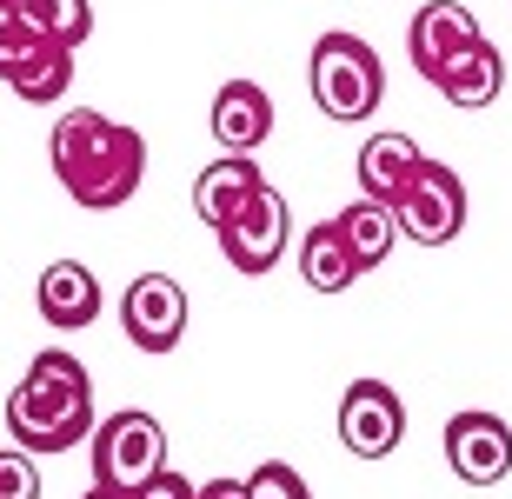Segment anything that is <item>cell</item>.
<instances>
[{"label": "cell", "mask_w": 512, "mask_h": 499, "mask_svg": "<svg viewBox=\"0 0 512 499\" xmlns=\"http://www.w3.org/2000/svg\"><path fill=\"white\" fill-rule=\"evenodd\" d=\"M47 154H54V180L87 213L127 207L133 193H140V180H147V140L133 134V127H120V120H107L100 107L60 114Z\"/></svg>", "instance_id": "obj_1"}, {"label": "cell", "mask_w": 512, "mask_h": 499, "mask_svg": "<svg viewBox=\"0 0 512 499\" xmlns=\"http://www.w3.org/2000/svg\"><path fill=\"white\" fill-rule=\"evenodd\" d=\"M94 426L100 420H94V380H87V366L74 353H60V346H40L27 380L7 400L14 446H27V453H74L80 440H94Z\"/></svg>", "instance_id": "obj_2"}, {"label": "cell", "mask_w": 512, "mask_h": 499, "mask_svg": "<svg viewBox=\"0 0 512 499\" xmlns=\"http://www.w3.org/2000/svg\"><path fill=\"white\" fill-rule=\"evenodd\" d=\"M313 100H320L326 120H340V127H360V120L380 114L386 100V74H380V54L366 47L360 34H320L313 40Z\"/></svg>", "instance_id": "obj_3"}, {"label": "cell", "mask_w": 512, "mask_h": 499, "mask_svg": "<svg viewBox=\"0 0 512 499\" xmlns=\"http://www.w3.org/2000/svg\"><path fill=\"white\" fill-rule=\"evenodd\" d=\"M94 480L100 486H120V493H140V486L167 466V426L153 413H114V420L94 426Z\"/></svg>", "instance_id": "obj_4"}, {"label": "cell", "mask_w": 512, "mask_h": 499, "mask_svg": "<svg viewBox=\"0 0 512 499\" xmlns=\"http://www.w3.org/2000/svg\"><path fill=\"white\" fill-rule=\"evenodd\" d=\"M393 213H399V233L406 240H419V247H453L459 227H466V180L446 160H419V173L406 180Z\"/></svg>", "instance_id": "obj_5"}, {"label": "cell", "mask_w": 512, "mask_h": 499, "mask_svg": "<svg viewBox=\"0 0 512 499\" xmlns=\"http://www.w3.org/2000/svg\"><path fill=\"white\" fill-rule=\"evenodd\" d=\"M286 233H293V213H286V193L273 180L253 187V200L220 227V253L233 260V273H266L286 253Z\"/></svg>", "instance_id": "obj_6"}, {"label": "cell", "mask_w": 512, "mask_h": 499, "mask_svg": "<svg viewBox=\"0 0 512 499\" xmlns=\"http://www.w3.org/2000/svg\"><path fill=\"white\" fill-rule=\"evenodd\" d=\"M446 466H453L466 486H499L512 473V426L486 406H466L446 420Z\"/></svg>", "instance_id": "obj_7"}, {"label": "cell", "mask_w": 512, "mask_h": 499, "mask_svg": "<svg viewBox=\"0 0 512 499\" xmlns=\"http://www.w3.org/2000/svg\"><path fill=\"white\" fill-rule=\"evenodd\" d=\"M120 327L140 353H173L187 340V287L173 273H140L120 300Z\"/></svg>", "instance_id": "obj_8"}, {"label": "cell", "mask_w": 512, "mask_h": 499, "mask_svg": "<svg viewBox=\"0 0 512 499\" xmlns=\"http://www.w3.org/2000/svg\"><path fill=\"white\" fill-rule=\"evenodd\" d=\"M340 440L353 460H386L406 440V406L386 380H353L340 393Z\"/></svg>", "instance_id": "obj_9"}, {"label": "cell", "mask_w": 512, "mask_h": 499, "mask_svg": "<svg viewBox=\"0 0 512 499\" xmlns=\"http://www.w3.org/2000/svg\"><path fill=\"white\" fill-rule=\"evenodd\" d=\"M207 134L220 140V154H253V147L273 134V100H266L260 80H227V87L213 94Z\"/></svg>", "instance_id": "obj_10"}, {"label": "cell", "mask_w": 512, "mask_h": 499, "mask_svg": "<svg viewBox=\"0 0 512 499\" xmlns=\"http://www.w3.org/2000/svg\"><path fill=\"white\" fill-rule=\"evenodd\" d=\"M479 40V20L459 7V0H426L413 14V27H406V54H413V67L426 80L446 67V60L459 54V47H473Z\"/></svg>", "instance_id": "obj_11"}, {"label": "cell", "mask_w": 512, "mask_h": 499, "mask_svg": "<svg viewBox=\"0 0 512 499\" xmlns=\"http://www.w3.org/2000/svg\"><path fill=\"white\" fill-rule=\"evenodd\" d=\"M34 293H40V320L54 333H87L100 320V280L80 260H54Z\"/></svg>", "instance_id": "obj_12"}, {"label": "cell", "mask_w": 512, "mask_h": 499, "mask_svg": "<svg viewBox=\"0 0 512 499\" xmlns=\"http://www.w3.org/2000/svg\"><path fill=\"white\" fill-rule=\"evenodd\" d=\"M433 87H439L446 100H453V107L479 114V107H493V100H499V87H506V54H499L493 40L479 34L473 47H459V54L446 60V67H439V74H433Z\"/></svg>", "instance_id": "obj_13"}, {"label": "cell", "mask_w": 512, "mask_h": 499, "mask_svg": "<svg viewBox=\"0 0 512 499\" xmlns=\"http://www.w3.org/2000/svg\"><path fill=\"white\" fill-rule=\"evenodd\" d=\"M260 180H266V173L253 167V154H220L213 167L193 173V213H200V220L220 233L233 213L253 200V187H260Z\"/></svg>", "instance_id": "obj_14"}, {"label": "cell", "mask_w": 512, "mask_h": 499, "mask_svg": "<svg viewBox=\"0 0 512 499\" xmlns=\"http://www.w3.org/2000/svg\"><path fill=\"white\" fill-rule=\"evenodd\" d=\"M419 140L399 134V127H386V134H373L360 147V160H353V173H360V193L366 200H380V207H393L399 193H406V180L419 173Z\"/></svg>", "instance_id": "obj_15"}, {"label": "cell", "mask_w": 512, "mask_h": 499, "mask_svg": "<svg viewBox=\"0 0 512 499\" xmlns=\"http://www.w3.org/2000/svg\"><path fill=\"white\" fill-rule=\"evenodd\" d=\"M300 280L313 293H346L353 280H360V260H353V247H346L340 220H320V227L300 240Z\"/></svg>", "instance_id": "obj_16"}, {"label": "cell", "mask_w": 512, "mask_h": 499, "mask_svg": "<svg viewBox=\"0 0 512 499\" xmlns=\"http://www.w3.org/2000/svg\"><path fill=\"white\" fill-rule=\"evenodd\" d=\"M7 87H14L20 100H34V107H54V100L74 87V47H67V40H40L34 54L7 74Z\"/></svg>", "instance_id": "obj_17"}, {"label": "cell", "mask_w": 512, "mask_h": 499, "mask_svg": "<svg viewBox=\"0 0 512 499\" xmlns=\"http://www.w3.org/2000/svg\"><path fill=\"white\" fill-rule=\"evenodd\" d=\"M340 233H346V247H353V260H360V273L366 267H380L386 253H393V233H399V213L393 207H380V200H353V207L340 213Z\"/></svg>", "instance_id": "obj_18"}, {"label": "cell", "mask_w": 512, "mask_h": 499, "mask_svg": "<svg viewBox=\"0 0 512 499\" xmlns=\"http://www.w3.org/2000/svg\"><path fill=\"white\" fill-rule=\"evenodd\" d=\"M14 14H27L47 40H67V47H80V40L94 34V7L87 0H7Z\"/></svg>", "instance_id": "obj_19"}, {"label": "cell", "mask_w": 512, "mask_h": 499, "mask_svg": "<svg viewBox=\"0 0 512 499\" xmlns=\"http://www.w3.org/2000/svg\"><path fill=\"white\" fill-rule=\"evenodd\" d=\"M40 40H47V34H40V27H34L27 14H14V7H0V80L14 74V67H20L27 54H34Z\"/></svg>", "instance_id": "obj_20"}, {"label": "cell", "mask_w": 512, "mask_h": 499, "mask_svg": "<svg viewBox=\"0 0 512 499\" xmlns=\"http://www.w3.org/2000/svg\"><path fill=\"white\" fill-rule=\"evenodd\" d=\"M0 499H40V466L27 446H7L0 453Z\"/></svg>", "instance_id": "obj_21"}, {"label": "cell", "mask_w": 512, "mask_h": 499, "mask_svg": "<svg viewBox=\"0 0 512 499\" xmlns=\"http://www.w3.org/2000/svg\"><path fill=\"white\" fill-rule=\"evenodd\" d=\"M247 499H313V493H306V480L286 460H266L260 473L247 480Z\"/></svg>", "instance_id": "obj_22"}, {"label": "cell", "mask_w": 512, "mask_h": 499, "mask_svg": "<svg viewBox=\"0 0 512 499\" xmlns=\"http://www.w3.org/2000/svg\"><path fill=\"white\" fill-rule=\"evenodd\" d=\"M133 499H200V486H193L187 473H173V466H160V473H153V480L140 486Z\"/></svg>", "instance_id": "obj_23"}, {"label": "cell", "mask_w": 512, "mask_h": 499, "mask_svg": "<svg viewBox=\"0 0 512 499\" xmlns=\"http://www.w3.org/2000/svg\"><path fill=\"white\" fill-rule=\"evenodd\" d=\"M200 499H247V480H207Z\"/></svg>", "instance_id": "obj_24"}, {"label": "cell", "mask_w": 512, "mask_h": 499, "mask_svg": "<svg viewBox=\"0 0 512 499\" xmlns=\"http://www.w3.org/2000/svg\"><path fill=\"white\" fill-rule=\"evenodd\" d=\"M80 499H133V493H120V486H100V480H94V486H87Z\"/></svg>", "instance_id": "obj_25"}, {"label": "cell", "mask_w": 512, "mask_h": 499, "mask_svg": "<svg viewBox=\"0 0 512 499\" xmlns=\"http://www.w3.org/2000/svg\"><path fill=\"white\" fill-rule=\"evenodd\" d=\"M0 7H7V0H0Z\"/></svg>", "instance_id": "obj_26"}]
</instances>
